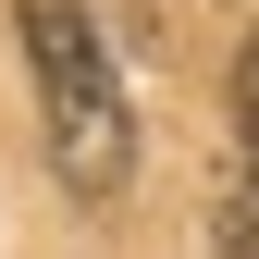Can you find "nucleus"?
<instances>
[{"label":"nucleus","instance_id":"obj_1","mask_svg":"<svg viewBox=\"0 0 259 259\" xmlns=\"http://www.w3.org/2000/svg\"><path fill=\"white\" fill-rule=\"evenodd\" d=\"M13 13H25V74H37L50 173L74 198H123L136 185V111H123V74L99 50V13L87 0H13Z\"/></svg>","mask_w":259,"mask_h":259},{"label":"nucleus","instance_id":"obj_2","mask_svg":"<svg viewBox=\"0 0 259 259\" xmlns=\"http://www.w3.org/2000/svg\"><path fill=\"white\" fill-rule=\"evenodd\" d=\"M222 259H259V173L222 185Z\"/></svg>","mask_w":259,"mask_h":259},{"label":"nucleus","instance_id":"obj_3","mask_svg":"<svg viewBox=\"0 0 259 259\" xmlns=\"http://www.w3.org/2000/svg\"><path fill=\"white\" fill-rule=\"evenodd\" d=\"M235 148H247L235 173H259V37L235 50Z\"/></svg>","mask_w":259,"mask_h":259}]
</instances>
